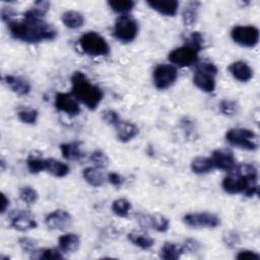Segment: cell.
I'll return each instance as SVG.
<instances>
[{
	"instance_id": "6da1fadb",
	"label": "cell",
	"mask_w": 260,
	"mask_h": 260,
	"mask_svg": "<svg viewBox=\"0 0 260 260\" xmlns=\"http://www.w3.org/2000/svg\"><path fill=\"white\" fill-rule=\"evenodd\" d=\"M50 8V2H35L32 8L28 9L21 20L7 22L10 35L24 43L35 44L43 41H52L57 37L54 26L44 21V17Z\"/></svg>"
},
{
	"instance_id": "7a4b0ae2",
	"label": "cell",
	"mask_w": 260,
	"mask_h": 260,
	"mask_svg": "<svg viewBox=\"0 0 260 260\" xmlns=\"http://www.w3.org/2000/svg\"><path fill=\"white\" fill-rule=\"evenodd\" d=\"M71 93L89 110H95L103 100V91L92 84L85 74L75 71L71 75Z\"/></svg>"
},
{
	"instance_id": "3957f363",
	"label": "cell",
	"mask_w": 260,
	"mask_h": 260,
	"mask_svg": "<svg viewBox=\"0 0 260 260\" xmlns=\"http://www.w3.org/2000/svg\"><path fill=\"white\" fill-rule=\"evenodd\" d=\"M235 172L226 176L221 183V187L224 192L229 194H239L243 193L248 197H252L258 194V185L257 182H253L246 178L245 176Z\"/></svg>"
},
{
	"instance_id": "277c9868",
	"label": "cell",
	"mask_w": 260,
	"mask_h": 260,
	"mask_svg": "<svg viewBox=\"0 0 260 260\" xmlns=\"http://www.w3.org/2000/svg\"><path fill=\"white\" fill-rule=\"evenodd\" d=\"M216 74L217 68L213 63L207 61L199 63L193 75V83L204 92H212L215 88Z\"/></svg>"
},
{
	"instance_id": "5b68a950",
	"label": "cell",
	"mask_w": 260,
	"mask_h": 260,
	"mask_svg": "<svg viewBox=\"0 0 260 260\" xmlns=\"http://www.w3.org/2000/svg\"><path fill=\"white\" fill-rule=\"evenodd\" d=\"M225 139L229 143L245 149L256 150L258 148V136L248 128H232L225 133Z\"/></svg>"
},
{
	"instance_id": "8992f818",
	"label": "cell",
	"mask_w": 260,
	"mask_h": 260,
	"mask_svg": "<svg viewBox=\"0 0 260 260\" xmlns=\"http://www.w3.org/2000/svg\"><path fill=\"white\" fill-rule=\"evenodd\" d=\"M79 45L82 51L92 57L107 56L110 52L108 42L95 31H87L79 39Z\"/></svg>"
},
{
	"instance_id": "52a82bcc",
	"label": "cell",
	"mask_w": 260,
	"mask_h": 260,
	"mask_svg": "<svg viewBox=\"0 0 260 260\" xmlns=\"http://www.w3.org/2000/svg\"><path fill=\"white\" fill-rule=\"evenodd\" d=\"M114 37L122 43L132 42L138 34V23L130 15L123 14L117 18L113 29Z\"/></svg>"
},
{
	"instance_id": "ba28073f",
	"label": "cell",
	"mask_w": 260,
	"mask_h": 260,
	"mask_svg": "<svg viewBox=\"0 0 260 260\" xmlns=\"http://www.w3.org/2000/svg\"><path fill=\"white\" fill-rule=\"evenodd\" d=\"M231 38L242 47L253 48L259 42V29L254 25H237L231 31Z\"/></svg>"
},
{
	"instance_id": "9c48e42d",
	"label": "cell",
	"mask_w": 260,
	"mask_h": 260,
	"mask_svg": "<svg viewBox=\"0 0 260 260\" xmlns=\"http://www.w3.org/2000/svg\"><path fill=\"white\" fill-rule=\"evenodd\" d=\"M198 53L193 46L186 43L182 47L174 49L169 54V60L171 63L180 67H189L198 61Z\"/></svg>"
},
{
	"instance_id": "30bf717a",
	"label": "cell",
	"mask_w": 260,
	"mask_h": 260,
	"mask_svg": "<svg viewBox=\"0 0 260 260\" xmlns=\"http://www.w3.org/2000/svg\"><path fill=\"white\" fill-rule=\"evenodd\" d=\"M178 78V70L171 64H159L152 72L153 84L157 89L164 90L170 87Z\"/></svg>"
},
{
	"instance_id": "8fae6325",
	"label": "cell",
	"mask_w": 260,
	"mask_h": 260,
	"mask_svg": "<svg viewBox=\"0 0 260 260\" xmlns=\"http://www.w3.org/2000/svg\"><path fill=\"white\" fill-rule=\"evenodd\" d=\"M183 221L186 225L193 229L208 228L214 229L220 224V218L210 212H193L187 213L183 217Z\"/></svg>"
},
{
	"instance_id": "7c38bea8",
	"label": "cell",
	"mask_w": 260,
	"mask_h": 260,
	"mask_svg": "<svg viewBox=\"0 0 260 260\" xmlns=\"http://www.w3.org/2000/svg\"><path fill=\"white\" fill-rule=\"evenodd\" d=\"M10 225L19 232H27L37 228V221L32 214L27 210H12L9 213Z\"/></svg>"
},
{
	"instance_id": "4fadbf2b",
	"label": "cell",
	"mask_w": 260,
	"mask_h": 260,
	"mask_svg": "<svg viewBox=\"0 0 260 260\" xmlns=\"http://www.w3.org/2000/svg\"><path fill=\"white\" fill-rule=\"evenodd\" d=\"M55 107L69 116H76L81 111L78 100L71 92H58L55 96Z\"/></svg>"
},
{
	"instance_id": "5bb4252c",
	"label": "cell",
	"mask_w": 260,
	"mask_h": 260,
	"mask_svg": "<svg viewBox=\"0 0 260 260\" xmlns=\"http://www.w3.org/2000/svg\"><path fill=\"white\" fill-rule=\"evenodd\" d=\"M45 223L49 230L64 231L71 225L72 217L66 210L57 209L46 216Z\"/></svg>"
},
{
	"instance_id": "9a60e30c",
	"label": "cell",
	"mask_w": 260,
	"mask_h": 260,
	"mask_svg": "<svg viewBox=\"0 0 260 260\" xmlns=\"http://www.w3.org/2000/svg\"><path fill=\"white\" fill-rule=\"evenodd\" d=\"M212 162L214 168L222 171L233 172L237 167V160L230 150L226 149H216L212 152Z\"/></svg>"
},
{
	"instance_id": "2e32d148",
	"label": "cell",
	"mask_w": 260,
	"mask_h": 260,
	"mask_svg": "<svg viewBox=\"0 0 260 260\" xmlns=\"http://www.w3.org/2000/svg\"><path fill=\"white\" fill-rule=\"evenodd\" d=\"M146 3L153 10L166 16L176 15L179 8V2L176 0H147Z\"/></svg>"
},
{
	"instance_id": "e0dca14e",
	"label": "cell",
	"mask_w": 260,
	"mask_h": 260,
	"mask_svg": "<svg viewBox=\"0 0 260 260\" xmlns=\"http://www.w3.org/2000/svg\"><path fill=\"white\" fill-rule=\"evenodd\" d=\"M232 76L241 82H247L253 77V70L244 61H236L229 66Z\"/></svg>"
},
{
	"instance_id": "ac0fdd59",
	"label": "cell",
	"mask_w": 260,
	"mask_h": 260,
	"mask_svg": "<svg viewBox=\"0 0 260 260\" xmlns=\"http://www.w3.org/2000/svg\"><path fill=\"white\" fill-rule=\"evenodd\" d=\"M115 129H116L117 138L121 142H128L132 140L139 133V129L135 124L131 122L123 121V120H121L118 123Z\"/></svg>"
},
{
	"instance_id": "d6986e66",
	"label": "cell",
	"mask_w": 260,
	"mask_h": 260,
	"mask_svg": "<svg viewBox=\"0 0 260 260\" xmlns=\"http://www.w3.org/2000/svg\"><path fill=\"white\" fill-rule=\"evenodd\" d=\"M3 81L13 92L18 95H26L30 91V84L21 77L6 75L3 77Z\"/></svg>"
},
{
	"instance_id": "ffe728a7",
	"label": "cell",
	"mask_w": 260,
	"mask_h": 260,
	"mask_svg": "<svg viewBox=\"0 0 260 260\" xmlns=\"http://www.w3.org/2000/svg\"><path fill=\"white\" fill-rule=\"evenodd\" d=\"M58 246L63 253H75L80 247V238L75 234H65L58 239Z\"/></svg>"
},
{
	"instance_id": "44dd1931",
	"label": "cell",
	"mask_w": 260,
	"mask_h": 260,
	"mask_svg": "<svg viewBox=\"0 0 260 260\" xmlns=\"http://www.w3.org/2000/svg\"><path fill=\"white\" fill-rule=\"evenodd\" d=\"M60 150L63 157L69 160H79L84 156V151L81 148V143L78 141L62 143L60 145Z\"/></svg>"
},
{
	"instance_id": "7402d4cb",
	"label": "cell",
	"mask_w": 260,
	"mask_h": 260,
	"mask_svg": "<svg viewBox=\"0 0 260 260\" xmlns=\"http://www.w3.org/2000/svg\"><path fill=\"white\" fill-rule=\"evenodd\" d=\"M82 176L84 180L92 187H101L106 182V177L96 167H87L83 170Z\"/></svg>"
},
{
	"instance_id": "603a6c76",
	"label": "cell",
	"mask_w": 260,
	"mask_h": 260,
	"mask_svg": "<svg viewBox=\"0 0 260 260\" xmlns=\"http://www.w3.org/2000/svg\"><path fill=\"white\" fill-rule=\"evenodd\" d=\"M61 20L66 27H68L70 29H76L83 25L84 16L78 11L69 10L62 14Z\"/></svg>"
},
{
	"instance_id": "cb8c5ba5",
	"label": "cell",
	"mask_w": 260,
	"mask_h": 260,
	"mask_svg": "<svg viewBox=\"0 0 260 260\" xmlns=\"http://www.w3.org/2000/svg\"><path fill=\"white\" fill-rule=\"evenodd\" d=\"M214 169L211 157L206 156H197L191 161V170L197 175H204L210 173Z\"/></svg>"
},
{
	"instance_id": "d4e9b609",
	"label": "cell",
	"mask_w": 260,
	"mask_h": 260,
	"mask_svg": "<svg viewBox=\"0 0 260 260\" xmlns=\"http://www.w3.org/2000/svg\"><path fill=\"white\" fill-rule=\"evenodd\" d=\"M145 219H143L147 225L151 226L153 230H155L158 233H165L169 230L170 222L169 219L159 213L150 214L147 216H144Z\"/></svg>"
},
{
	"instance_id": "484cf974",
	"label": "cell",
	"mask_w": 260,
	"mask_h": 260,
	"mask_svg": "<svg viewBox=\"0 0 260 260\" xmlns=\"http://www.w3.org/2000/svg\"><path fill=\"white\" fill-rule=\"evenodd\" d=\"M46 160L41 152L31 151L26 159V165L31 174H38L46 170Z\"/></svg>"
},
{
	"instance_id": "4316f807",
	"label": "cell",
	"mask_w": 260,
	"mask_h": 260,
	"mask_svg": "<svg viewBox=\"0 0 260 260\" xmlns=\"http://www.w3.org/2000/svg\"><path fill=\"white\" fill-rule=\"evenodd\" d=\"M45 171L56 178H63L69 173V167L65 162H62L58 159L47 158Z\"/></svg>"
},
{
	"instance_id": "83f0119b",
	"label": "cell",
	"mask_w": 260,
	"mask_h": 260,
	"mask_svg": "<svg viewBox=\"0 0 260 260\" xmlns=\"http://www.w3.org/2000/svg\"><path fill=\"white\" fill-rule=\"evenodd\" d=\"M199 6L200 2L198 1H191L185 5L182 11V19L185 25L191 26L196 22Z\"/></svg>"
},
{
	"instance_id": "f1b7e54d",
	"label": "cell",
	"mask_w": 260,
	"mask_h": 260,
	"mask_svg": "<svg viewBox=\"0 0 260 260\" xmlns=\"http://www.w3.org/2000/svg\"><path fill=\"white\" fill-rule=\"evenodd\" d=\"M182 254H184L183 247L170 242L165 243L159 252L160 258L165 260H177L182 256Z\"/></svg>"
},
{
	"instance_id": "f546056e",
	"label": "cell",
	"mask_w": 260,
	"mask_h": 260,
	"mask_svg": "<svg viewBox=\"0 0 260 260\" xmlns=\"http://www.w3.org/2000/svg\"><path fill=\"white\" fill-rule=\"evenodd\" d=\"M127 238L134 246L142 250H149L154 245V240L152 238L141 233H137V232L129 233L127 235Z\"/></svg>"
},
{
	"instance_id": "4dcf8cb0",
	"label": "cell",
	"mask_w": 260,
	"mask_h": 260,
	"mask_svg": "<svg viewBox=\"0 0 260 260\" xmlns=\"http://www.w3.org/2000/svg\"><path fill=\"white\" fill-rule=\"evenodd\" d=\"M30 258L32 259H62L63 256L61 252L54 248H42V249H36L34 252L30 253Z\"/></svg>"
},
{
	"instance_id": "1f68e13d",
	"label": "cell",
	"mask_w": 260,
	"mask_h": 260,
	"mask_svg": "<svg viewBox=\"0 0 260 260\" xmlns=\"http://www.w3.org/2000/svg\"><path fill=\"white\" fill-rule=\"evenodd\" d=\"M108 5L113 11L123 15L133 9L135 2L132 0H110L108 1Z\"/></svg>"
},
{
	"instance_id": "d6a6232c",
	"label": "cell",
	"mask_w": 260,
	"mask_h": 260,
	"mask_svg": "<svg viewBox=\"0 0 260 260\" xmlns=\"http://www.w3.org/2000/svg\"><path fill=\"white\" fill-rule=\"evenodd\" d=\"M131 209V203L125 198H119L113 201L112 203V210L113 212L120 216V217H126L128 216Z\"/></svg>"
},
{
	"instance_id": "836d02e7",
	"label": "cell",
	"mask_w": 260,
	"mask_h": 260,
	"mask_svg": "<svg viewBox=\"0 0 260 260\" xmlns=\"http://www.w3.org/2000/svg\"><path fill=\"white\" fill-rule=\"evenodd\" d=\"M19 198L26 204H34L37 202L38 192L30 186H24L19 189Z\"/></svg>"
},
{
	"instance_id": "e575fe53",
	"label": "cell",
	"mask_w": 260,
	"mask_h": 260,
	"mask_svg": "<svg viewBox=\"0 0 260 260\" xmlns=\"http://www.w3.org/2000/svg\"><path fill=\"white\" fill-rule=\"evenodd\" d=\"M89 159L91 160V162H93L94 167L99 168V169H104L106 167H108L109 165V157L108 155L100 149H95L90 153Z\"/></svg>"
},
{
	"instance_id": "d590c367",
	"label": "cell",
	"mask_w": 260,
	"mask_h": 260,
	"mask_svg": "<svg viewBox=\"0 0 260 260\" xmlns=\"http://www.w3.org/2000/svg\"><path fill=\"white\" fill-rule=\"evenodd\" d=\"M17 117L18 119L24 123V124H36L38 121V117H39V113L37 110L34 109H26V110H21L17 113Z\"/></svg>"
},
{
	"instance_id": "8d00e7d4",
	"label": "cell",
	"mask_w": 260,
	"mask_h": 260,
	"mask_svg": "<svg viewBox=\"0 0 260 260\" xmlns=\"http://www.w3.org/2000/svg\"><path fill=\"white\" fill-rule=\"evenodd\" d=\"M219 110L225 116H233L238 112V104L233 100L224 99L219 104Z\"/></svg>"
},
{
	"instance_id": "74e56055",
	"label": "cell",
	"mask_w": 260,
	"mask_h": 260,
	"mask_svg": "<svg viewBox=\"0 0 260 260\" xmlns=\"http://www.w3.org/2000/svg\"><path fill=\"white\" fill-rule=\"evenodd\" d=\"M186 43L190 44L191 46H193L198 51H201L204 48V39H203L202 35L200 32H198V31L192 32L189 36L188 41Z\"/></svg>"
},
{
	"instance_id": "f35d334b",
	"label": "cell",
	"mask_w": 260,
	"mask_h": 260,
	"mask_svg": "<svg viewBox=\"0 0 260 260\" xmlns=\"http://www.w3.org/2000/svg\"><path fill=\"white\" fill-rule=\"evenodd\" d=\"M18 244H19L20 248L22 249V251L29 253V254L37 249V245H38V243L34 239L27 238V237L20 238L18 240Z\"/></svg>"
},
{
	"instance_id": "ab89813d",
	"label": "cell",
	"mask_w": 260,
	"mask_h": 260,
	"mask_svg": "<svg viewBox=\"0 0 260 260\" xmlns=\"http://www.w3.org/2000/svg\"><path fill=\"white\" fill-rule=\"evenodd\" d=\"M222 240H223L224 244L230 248H234L237 245H239V243H240V237L234 231H230V232H226L225 234H223Z\"/></svg>"
},
{
	"instance_id": "60d3db41",
	"label": "cell",
	"mask_w": 260,
	"mask_h": 260,
	"mask_svg": "<svg viewBox=\"0 0 260 260\" xmlns=\"http://www.w3.org/2000/svg\"><path fill=\"white\" fill-rule=\"evenodd\" d=\"M102 116H103V120L105 122H107L108 124L112 125L113 127H116L118 125V123L121 121L119 115L116 112L112 111V110H108V111L103 112Z\"/></svg>"
},
{
	"instance_id": "b9f144b4",
	"label": "cell",
	"mask_w": 260,
	"mask_h": 260,
	"mask_svg": "<svg viewBox=\"0 0 260 260\" xmlns=\"http://www.w3.org/2000/svg\"><path fill=\"white\" fill-rule=\"evenodd\" d=\"M236 258L239 260H260V255L251 250H242L237 254Z\"/></svg>"
},
{
	"instance_id": "7bdbcfd3",
	"label": "cell",
	"mask_w": 260,
	"mask_h": 260,
	"mask_svg": "<svg viewBox=\"0 0 260 260\" xmlns=\"http://www.w3.org/2000/svg\"><path fill=\"white\" fill-rule=\"evenodd\" d=\"M185 252H197L200 249V244L194 239H188L182 245Z\"/></svg>"
},
{
	"instance_id": "ee69618b",
	"label": "cell",
	"mask_w": 260,
	"mask_h": 260,
	"mask_svg": "<svg viewBox=\"0 0 260 260\" xmlns=\"http://www.w3.org/2000/svg\"><path fill=\"white\" fill-rule=\"evenodd\" d=\"M107 179L110 182V184L115 187H120L124 183V178L118 173H109Z\"/></svg>"
},
{
	"instance_id": "f6af8a7d",
	"label": "cell",
	"mask_w": 260,
	"mask_h": 260,
	"mask_svg": "<svg viewBox=\"0 0 260 260\" xmlns=\"http://www.w3.org/2000/svg\"><path fill=\"white\" fill-rule=\"evenodd\" d=\"M9 199L6 197V195L4 193L1 194V213H4L8 206H9Z\"/></svg>"
}]
</instances>
